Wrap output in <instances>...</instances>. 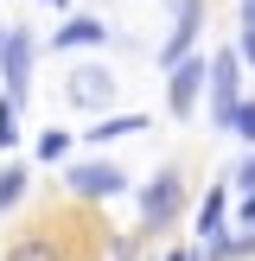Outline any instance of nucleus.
Wrapping results in <instances>:
<instances>
[{"mask_svg":"<svg viewBox=\"0 0 255 261\" xmlns=\"http://www.w3.org/2000/svg\"><path fill=\"white\" fill-rule=\"evenodd\" d=\"M236 70H242L236 51H217V58H211V121H217V127H230V115H236V102H242Z\"/></svg>","mask_w":255,"mask_h":261,"instance_id":"obj_1","label":"nucleus"},{"mask_svg":"<svg viewBox=\"0 0 255 261\" xmlns=\"http://www.w3.org/2000/svg\"><path fill=\"white\" fill-rule=\"evenodd\" d=\"M204 83H211V64H204V58H178L172 70H166V109H172V115H191Z\"/></svg>","mask_w":255,"mask_h":261,"instance_id":"obj_2","label":"nucleus"},{"mask_svg":"<svg viewBox=\"0 0 255 261\" xmlns=\"http://www.w3.org/2000/svg\"><path fill=\"white\" fill-rule=\"evenodd\" d=\"M32 32H7V45H0V76H7V96L13 102H26V89H32Z\"/></svg>","mask_w":255,"mask_h":261,"instance_id":"obj_3","label":"nucleus"},{"mask_svg":"<svg viewBox=\"0 0 255 261\" xmlns=\"http://www.w3.org/2000/svg\"><path fill=\"white\" fill-rule=\"evenodd\" d=\"M64 185H70L76 198H121V191H128V172L109 166V160H89V166H70Z\"/></svg>","mask_w":255,"mask_h":261,"instance_id":"obj_4","label":"nucleus"},{"mask_svg":"<svg viewBox=\"0 0 255 261\" xmlns=\"http://www.w3.org/2000/svg\"><path fill=\"white\" fill-rule=\"evenodd\" d=\"M178 204H185V185H178V172L147 178V191H140V217H147V229H166V223L178 217Z\"/></svg>","mask_w":255,"mask_h":261,"instance_id":"obj_5","label":"nucleus"},{"mask_svg":"<svg viewBox=\"0 0 255 261\" xmlns=\"http://www.w3.org/2000/svg\"><path fill=\"white\" fill-rule=\"evenodd\" d=\"M191 38H198V0H178V25H172V38L160 45V64L172 70L178 58H191Z\"/></svg>","mask_w":255,"mask_h":261,"instance_id":"obj_6","label":"nucleus"},{"mask_svg":"<svg viewBox=\"0 0 255 261\" xmlns=\"http://www.w3.org/2000/svg\"><path fill=\"white\" fill-rule=\"evenodd\" d=\"M83 45H109V25H102L96 13H70V19L58 25V51H83Z\"/></svg>","mask_w":255,"mask_h":261,"instance_id":"obj_7","label":"nucleus"},{"mask_svg":"<svg viewBox=\"0 0 255 261\" xmlns=\"http://www.w3.org/2000/svg\"><path fill=\"white\" fill-rule=\"evenodd\" d=\"M76 76V83H70V102H76V109H102V102H109V70H102V64H83V70H70Z\"/></svg>","mask_w":255,"mask_h":261,"instance_id":"obj_8","label":"nucleus"},{"mask_svg":"<svg viewBox=\"0 0 255 261\" xmlns=\"http://www.w3.org/2000/svg\"><path fill=\"white\" fill-rule=\"evenodd\" d=\"M223 217H230V191L211 185V191H204V204H198V236L217 242V236H223Z\"/></svg>","mask_w":255,"mask_h":261,"instance_id":"obj_9","label":"nucleus"},{"mask_svg":"<svg viewBox=\"0 0 255 261\" xmlns=\"http://www.w3.org/2000/svg\"><path fill=\"white\" fill-rule=\"evenodd\" d=\"M147 127V115H109V121L89 127V140H121V134H140Z\"/></svg>","mask_w":255,"mask_h":261,"instance_id":"obj_10","label":"nucleus"},{"mask_svg":"<svg viewBox=\"0 0 255 261\" xmlns=\"http://www.w3.org/2000/svg\"><path fill=\"white\" fill-rule=\"evenodd\" d=\"M26 178H32L26 166H7V172H0V211H13V204L26 198Z\"/></svg>","mask_w":255,"mask_h":261,"instance_id":"obj_11","label":"nucleus"},{"mask_svg":"<svg viewBox=\"0 0 255 261\" xmlns=\"http://www.w3.org/2000/svg\"><path fill=\"white\" fill-rule=\"evenodd\" d=\"M7 261H64V255H58V242H38V236H32V242H13Z\"/></svg>","mask_w":255,"mask_h":261,"instance_id":"obj_12","label":"nucleus"},{"mask_svg":"<svg viewBox=\"0 0 255 261\" xmlns=\"http://www.w3.org/2000/svg\"><path fill=\"white\" fill-rule=\"evenodd\" d=\"M13 134H19V102L0 96V147H13Z\"/></svg>","mask_w":255,"mask_h":261,"instance_id":"obj_13","label":"nucleus"},{"mask_svg":"<svg viewBox=\"0 0 255 261\" xmlns=\"http://www.w3.org/2000/svg\"><path fill=\"white\" fill-rule=\"evenodd\" d=\"M64 153H70V134H64V127H51V134L38 140V160H64Z\"/></svg>","mask_w":255,"mask_h":261,"instance_id":"obj_14","label":"nucleus"},{"mask_svg":"<svg viewBox=\"0 0 255 261\" xmlns=\"http://www.w3.org/2000/svg\"><path fill=\"white\" fill-rule=\"evenodd\" d=\"M230 134L255 140V102H236V115H230Z\"/></svg>","mask_w":255,"mask_h":261,"instance_id":"obj_15","label":"nucleus"},{"mask_svg":"<svg viewBox=\"0 0 255 261\" xmlns=\"http://www.w3.org/2000/svg\"><path fill=\"white\" fill-rule=\"evenodd\" d=\"M236 191H255V153L242 160V172H236Z\"/></svg>","mask_w":255,"mask_h":261,"instance_id":"obj_16","label":"nucleus"},{"mask_svg":"<svg viewBox=\"0 0 255 261\" xmlns=\"http://www.w3.org/2000/svg\"><path fill=\"white\" fill-rule=\"evenodd\" d=\"M242 64H255V25H242V51H236Z\"/></svg>","mask_w":255,"mask_h":261,"instance_id":"obj_17","label":"nucleus"},{"mask_svg":"<svg viewBox=\"0 0 255 261\" xmlns=\"http://www.w3.org/2000/svg\"><path fill=\"white\" fill-rule=\"evenodd\" d=\"M242 25H255V0H242Z\"/></svg>","mask_w":255,"mask_h":261,"instance_id":"obj_18","label":"nucleus"},{"mask_svg":"<svg viewBox=\"0 0 255 261\" xmlns=\"http://www.w3.org/2000/svg\"><path fill=\"white\" fill-rule=\"evenodd\" d=\"M166 261H191V255H178V249H172V255H166Z\"/></svg>","mask_w":255,"mask_h":261,"instance_id":"obj_19","label":"nucleus"},{"mask_svg":"<svg viewBox=\"0 0 255 261\" xmlns=\"http://www.w3.org/2000/svg\"><path fill=\"white\" fill-rule=\"evenodd\" d=\"M45 7H70V0H45Z\"/></svg>","mask_w":255,"mask_h":261,"instance_id":"obj_20","label":"nucleus"},{"mask_svg":"<svg viewBox=\"0 0 255 261\" xmlns=\"http://www.w3.org/2000/svg\"><path fill=\"white\" fill-rule=\"evenodd\" d=\"M0 45H7V32H0Z\"/></svg>","mask_w":255,"mask_h":261,"instance_id":"obj_21","label":"nucleus"}]
</instances>
